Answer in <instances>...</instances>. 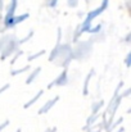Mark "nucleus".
Listing matches in <instances>:
<instances>
[{"mask_svg":"<svg viewBox=\"0 0 131 132\" xmlns=\"http://www.w3.org/2000/svg\"><path fill=\"white\" fill-rule=\"evenodd\" d=\"M104 105V101L103 100H98V101H95V103H93V105H91V114H96V113H99V110L102 109V106Z\"/></svg>","mask_w":131,"mask_h":132,"instance_id":"9b49d317","label":"nucleus"},{"mask_svg":"<svg viewBox=\"0 0 131 132\" xmlns=\"http://www.w3.org/2000/svg\"><path fill=\"white\" fill-rule=\"evenodd\" d=\"M41 73V67H37V68H35L30 75H28V77H27V80H26V85H30V84H32L37 77H39V75Z\"/></svg>","mask_w":131,"mask_h":132,"instance_id":"0eeeda50","label":"nucleus"},{"mask_svg":"<svg viewBox=\"0 0 131 132\" xmlns=\"http://www.w3.org/2000/svg\"><path fill=\"white\" fill-rule=\"evenodd\" d=\"M43 95H44V90H40V91H39V92H37V94H36V95H35V96H34V97H32L30 101H27V103L23 105V108H25V109H27V108H31V106H32L35 103H37V100H39V99H40Z\"/></svg>","mask_w":131,"mask_h":132,"instance_id":"1a4fd4ad","label":"nucleus"},{"mask_svg":"<svg viewBox=\"0 0 131 132\" xmlns=\"http://www.w3.org/2000/svg\"><path fill=\"white\" fill-rule=\"evenodd\" d=\"M72 59H73L72 47L70 46V44H60L59 41H57L54 49L50 53L49 60L54 62V64H57V65H60V67L66 68Z\"/></svg>","mask_w":131,"mask_h":132,"instance_id":"f257e3e1","label":"nucleus"},{"mask_svg":"<svg viewBox=\"0 0 131 132\" xmlns=\"http://www.w3.org/2000/svg\"><path fill=\"white\" fill-rule=\"evenodd\" d=\"M18 49H19V44L14 35H4L0 37V58H1V60H5L8 56H10Z\"/></svg>","mask_w":131,"mask_h":132,"instance_id":"f03ea898","label":"nucleus"},{"mask_svg":"<svg viewBox=\"0 0 131 132\" xmlns=\"http://www.w3.org/2000/svg\"><path fill=\"white\" fill-rule=\"evenodd\" d=\"M46 53V50H41V51H36V53H34L32 55H28V62H32V60H35V59H37V58H40V56H43L44 54Z\"/></svg>","mask_w":131,"mask_h":132,"instance_id":"ddd939ff","label":"nucleus"},{"mask_svg":"<svg viewBox=\"0 0 131 132\" xmlns=\"http://www.w3.org/2000/svg\"><path fill=\"white\" fill-rule=\"evenodd\" d=\"M17 5H18V0H10V4L6 8V14H5V18H4V27L5 28H10V23H12L14 14H16Z\"/></svg>","mask_w":131,"mask_h":132,"instance_id":"7ed1b4c3","label":"nucleus"},{"mask_svg":"<svg viewBox=\"0 0 131 132\" xmlns=\"http://www.w3.org/2000/svg\"><path fill=\"white\" fill-rule=\"evenodd\" d=\"M85 132H102V128H98V130H93V131H85Z\"/></svg>","mask_w":131,"mask_h":132,"instance_id":"4be33fe9","label":"nucleus"},{"mask_svg":"<svg viewBox=\"0 0 131 132\" xmlns=\"http://www.w3.org/2000/svg\"><path fill=\"white\" fill-rule=\"evenodd\" d=\"M9 87H10V85H9V84H5L3 87H0V95H1L3 92H5V91H6V90H8Z\"/></svg>","mask_w":131,"mask_h":132,"instance_id":"a211bd4d","label":"nucleus"},{"mask_svg":"<svg viewBox=\"0 0 131 132\" xmlns=\"http://www.w3.org/2000/svg\"><path fill=\"white\" fill-rule=\"evenodd\" d=\"M46 132H57V128H55V127H53V128H48Z\"/></svg>","mask_w":131,"mask_h":132,"instance_id":"412c9836","label":"nucleus"},{"mask_svg":"<svg viewBox=\"0 0 131 132\" xmlns=\"http://www.w3.org/2000/svg\"><path fill=\"white\" fill-rule=\"evenodd\" d=\"M30 17V14L28 13H25V14H21V15H18V17H13V19H12V23H10V28H13V27H16L17 24H19V23H22L23 21H26L27 18Z\"/></svg>","mask_w":131,"mask_h":132,"instance_id":"423d86ee","label":"nucleus"},{"mask_svg":"<svg viewBox=\"0 0 131 132\" xmlns=\"http://www.w3.org/2000/svg\"><path fill=\"white\" fill-rule=\"evenodd\" d=\"M22 54H23V50H19V51H16V54H14V56H13V59L10 60V64L13 65V64H14V63L17 62V59H18V58H19V56H21Z\"/></svg>","mask_w":131,"mask_h":132,"instance_id":"2eb2a0df","label":"nucleus"},{"mask_svg":"<svg viewBox=\"0 0 131 132\" xmlns=\"http://www.w3.org/2000/svg\"><path fill=\"white\" fill-rule=\"evenodd\" d=\"M34 36V31H30V34L26 36V37H23L22 40H18V44L19 45H22L23 43H26V41H28V40H31V37Z\"/></svg>","mask_w":131,"mask_h":132,"instance_id":"4468645a","label":"nucleus"},{"mask_svg":"<svg viewBox=\"0 0 131 132\" xmlns=\"http://www.w3.org/2000/svg\"><path fill=\"white\" fill-rule=\"evenodd\" d=\"M9 123H10V122H9V119H5L3 123H0V132L3 131V130H5V128L9 126Z\"/></svg>","mask_w":131,"mask_h":132,"instance_id":"dca6fc26","label":"nucleus"},{"mask_svg":"<svg viewBox=\"0 0 131 132\" xmlns=\"http://www.w3.org/2000/svg\"><path fill=\"white\" fill-rule=\"evenodd\" d=\"M125 63H126V67H127V68L131 67V53L127 54V56H126V59H125Z\"/></svg>","mask_w":131,"mask_h":132,"instance_id":"f3484780","label":"nucleus"},{"mask_svg":"<svg viewBox=\"0 0 131 132\" xmlns=\"http://www.w3.org/2000/svg\"><path fill=\"white\" fill-rule=\"evenodd\" d=\"M59 100V96H54L53 99H50L49 101H46L45 104H44L43 106H41V109L37 112L39 114H45V113H48L49 110H51L53 109V106L57 104V101Z\"/></svg>","mask_w":131,"mask_h":132,"instance_id":"39448f33","label":"nucleus"},{"mask_svg":"<svg viewBox=\"0 0 131 132\" xmlns=\"http://www.w3.org/2000/svg\"><path fill=\"white\" fill-rule=\"evenodd\" d=\"M99 117H100L99 113H96V114H91V116L87 118L86 125H85V127H84V131H87L89 128H91V127L94 126V123L96 122V119H99Z\"/></svg>","mask_w":131,"mask_h":132,"instance_id":"6e6552de","label":"nucleus"},{"mask_svg":"<svg viewBox=\"0 0 131 132\" xmlns=\"http://www.w3.org/2000/svg\"><path fill=\"white\" fill-rule=\"evenodd\" d=\"M30 64L28 65H25L23 68H21V69H14V71H12L10 72V75L12 76H18V75H22V73H25V72H28L30 71Z\"/></svg>","mask_w":131,"mask_h":132,"instance_id":"f8f14e48","label":"nucleus"},{"mask_svg":"<svg viewBox=\"0 0 131 132\" xmlns=\"http://www.w3.org/2000/svg\"><path fill=\"white\" fill-rule=\"evenodd\" d=\"M130 94H131V88H127L125 92H122V94H121V96H122V97H127Z\"/></svg>","mask_w":131,"mask_h":132,"instance_id":"6ab92c4d","label":"nucleus"},{"mask_svg":"<svg viewBox=\"0 0 131 132\" xmlns=\"http://www.w3.org/2000/svg\"><path fill=\"white\" fill-rule=\"evenodd\" d=\"M94 73H95V71H94V69H91V72H90V73H87L86 78H85V82H84V91H82V94H84L85 96L89 94V84H90V80H91V77L94 76Z\"/></svg>","mask_w":131,"mask_h":132,"instance_id":"9d476101","label":"nucleus"},{"mask_svg":"<svg viewBox=\"0 0 131 132\" xmlns=\"http://www.w3.org/2000/svg\"><path fill=\"white\" fill-rule=\"evenodd\" d=\"M68 71L67 69H63V72L55 78V80H53L49 85H48V88H51L54 87V86H66L67 84H68Z\"/></svg>","mask_w":131,"mask_h":132,"instance_id":"20e7f679","label":"nucleus"},{"mask_svg":"<svg viewBox=\"0 0 131 132\" xmlns=\"http://www.w3.org/2000/svg\"><path fill=\"white\" fill-rule=\"evenodd\" d=\"M16 132H21V128H18V130H17V131Z\"/></svg>","mask_w":131,"mask_h":132,"instance_id":"5701e85b","label":"nucleus"},{"mask_svg":"<svg viewBox=\"0 0 131 132\" xmlns=\"http://www.w3.org/2000/svg\"><path fill=\"white\" fill-rule=\"evenodd\" d=\"M112 132H125V128L124 127H117L116 131H112Z\"/></svg>","mask_w":131,"mask_h":132,"instance_id":"aec40b11","label":"nucleus"},{"mask_svg":"<svg viewBox=\"0 0 131 132\" xmlns=\"http://www.w3.org/2000/svg\"><path fill=\"white\" fill-rule=\"evenodd\" d=\"M0 31H1V30H0Z\"/></svg>","mask_w":131,"mask_h":132,"instance_id":"b1692460","label":"nucleus"}]
</instances>
